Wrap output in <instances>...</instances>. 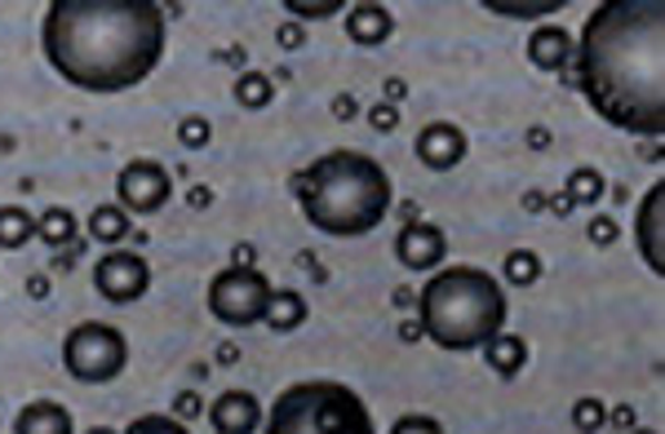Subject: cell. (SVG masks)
Masks as SVG:
<instances>
[{
    "instance_id": "obj_7",
    "label": "cell",
    "mask_w": 665,
    "mask_h": 434,
    "mask_svg": "<svg viewBox=\"0 0 665 434\" xmlns=\"http://www.w3.org/2000/svg\"><path fill=\"white\" fill-rule=\"evenodd\" d=\"M270 292H275V288H270L253 266H226V270H217L213 283H208V310H213V319H222L226 328H248V323H262Z\"/></svg>"
},
{
    "instance_id": "obj_24",
    "label": "cell",
    "mask_w": 665,
    "mask_h": 434,
    "mask_svg": "<svg viewBox=\"0 0 665 434\" xmlns=\"http://www.w3.org/2000/svg\"><path fill=\"white\" fill-rule=\"evenodd\" d=\"M603 186H607V182H603L598 168H572L563 195H567L572 204H594V199H603Z\"/></svg>"
},
{
    "instance_id": "obj_26",
    "label": "cell",
    "mask_w": 665,
    "mask_h": 434,
    "mask_svg": "<svg viewBox=\"0 0 665 434\" xmlns=\"http://www.w3.org/2000/svg\"><path fill=\"white\" fill-rule=\"evenodd\" d=\"M208 137H213L208 115H182V120H177V142H182L186 151H204Z\"/></svg>"
},
{
    "instance_id": "obj_6",
    "label": "cell",
    "mask_w": 665,
    "mask_h": 434,
    "mask_svg": "<svg viewBox=\"0 0 665 434\" xmlns=\"http://www.w3.org/2000/svg\"><path fill=\"white\" fill-rule=\"evenodd\" d=\"M124 363H129V345L111 323L89 319V323L71 328L66 341H62V368L84 385L115 381L124 372Z\"/></svg>"
},
{
    "instance_id": "obj_44",
    "label": "cell",
    "mask_w": 665,
    "mask_h": 434,
    "mask_svg": "<svg viewBox=\"0 0 665 434\" xmlns=\"http://www.w3.org/2000/svg\"><path fill=\"white\" fill-rule=\"evenodd\" d=\"M217 359H222V363H235V359H239V350L226 341V345H217Z\"/></svg>"
},
{
    "instance_id": "obj_8",
    "label": "cell",
    "mask_w": 665,
    "mask_h": 434,
    "mask_svg": "<svg viewBox=\"0 0 665 434\" xmlns=\"http://www.w3.org/2000/svg\"><path fill=\"white\" fill-rule=\"evenodd\" d=\"M93 288L98 297L115 301V306H129L137 301L146 288H151V266L142 252H129V248H111L106 257H98L93 266Z\"/></svg>"
},
{
    "instance_id": "obj_2",
    "label": "cell",
    "mask_w": 665,
    "mask_h": 434,
    "mask_svg": "<svg viewBox=\"0 0 665 434\" xmlns=\"http://www.w3.org/2000/svg\"><path fill=\"white\" fill-rule=\"evenodd\" d=\"M40 44L49 66L75 89L124 93L164 53V9L155 0H53Z\"/></svg>"
},
{
    "instance_id": "obj_46",
    "label": "cell",
    "mask_w": 665,
    "mask_h": 434,
    "mask_svg": "<svg viewBox=\"0 0 665 434\" xmlns=\"http://www.w3.org/2000/svg\"><path fill=\"white\" fill-rule=\"evenodd\" d=\"M89 434H115V430H106V425H93V430H89Z\"/></svg>"
},
{
    "instance_id": "obj_15",
    "label": "cell",
    "mask_w": 665,
    "mask_h": 434,
    "mask_svg": "<svg viewBox=\"0 0 665 434\" xmlns=\"http://www.w3.org/2000/svg\"><path fill=\"white\" fill-rule=\"evenodd\" d=\"M13 434H75V421L62 403L53 399H35L13 416Z\"/></svg>"
},
{
    "instance_id": "obj_22",
    "label": "cell",
    "mask_w": 665,
    "mask_h": 434,
    "mask_svg": "<svg viewBox=\"0 0 665 434\" xmlns=\"http://www.w3.org/2000/svg\"><path fill=\"white\" fill-rule=\"evenodd\" d=\"M501 275H505L510 288H532V283L541 279V257H536L532 248H514V252H505Z\"/></svg>"
},
{
    "instance_id": "obj_40",
    "label": "cell",
    "mask_w": 665,
    "mask_h": 434,
    "mask_svg": "<svg viewBox=\"0 0 665 434\" xmlns=\"http://www.w3.org/2000/svg\"><path fill=\"white\" fill-rule=\"evenodd\" d=\"M399 337H403V341H417V337H421V323H417V319H403V323H399Z\"/></svg>"
},
{
    "instance_id": "obj_21",
    "label": "cell",
    "mask_w": 665,
    "mask_h": 434,
    "mask_svg": "<svg viewBox=\"0 0 665 434\" xmlns=\"http://www.w3.org/2000/svg\"><path fill=\"white\" fill-rule=\"evenodd\" d=\"M270 97H275V80H270L266 71H244V75L235 80V102H239V106L262 111V106H270Z\"/></svg>"
},
{
    "instance_id": "obj_13",
    "label": "cell",
    "mask_w": 665,
    "mask_h": 434,
    "mask_svg": "<svg viewBox=\"0 0 665 434\" xmlns=\"http://www.w3.org/2000/svg\"><path fill=\"white\" fill-rule=\"evenodd\" d=\"M208 421H213L217 434H253L262 425V403L248 390H226V394L213 399Z\"/></svg>"
},
{
    "instance_id": "obj_14",
    "label": "cell",
    "mask_w": 665,
    "mask_h": 434,
    "mask_svg": "<svg viewBox=\"0 0 665 434\" xmlns=\"http://www.w3.org/2000/svg\"><path fill=\"white\" fill-rule=\"evenodd\" d=\"M572 44H576V40H572L563 27H536V31L528 35V62H532L536 71H567Z\"/></svg>"
},
{
    "instance_id": "obj_9",
    "label": "cell",
    "mask_w": 665,
    "mask_h": 434,
    "mask_svg": "<svg viewBox=\"0 0 665 434\" xmlns=\"http://www.w3.org/2000/svg\"><path fill=\"white\" fill-rule=\"evenodd\" d=\"M115 195L124 213H160L173 195V182L155 159H129L115 177Z\"/></svg>"
},
{
    "instance_id": "obj_35",
    "label": "cell",
    "mask_w": 665,
    "mask_h": 434,
    "mask_svg": "<svg viewBox=\"0 0 665 434\" xmlns=\"http://www.w3.org/2000/svg\"><path fill=\"white\" fill-rule=\"evenodd\" d=\"M186 204H191V208H208V204H213V190H208V186H191V190H186Z\"/></svg>"
},
{
    "instance_id": "obj_20",
    "label": "cell",
    "mask_w": 665,
    "mask_h": 434,
    "mask_svg": "<svg viewBox=\"0 0 665 434\" xmlns=\"http://www.w3.org/2000/svg\"><path fill=\"white\" fill-rule=\"evenodd\" d=\"M262 323H266V328H275V332H293V328H301V323H306V301H301V292H270Z\"/></svg>"
},
{
    "instance_id": "obj_43",
    "label": "cell",
    "mask_w": 665,
    "mask_h": 434,
    "mask_svg": "<svg viewBox=\"0 0 665 434\" xmlns=\"http://www.w3.org/2000/svg\"><path fill=\"white\" fill-rule=\"evenodd\" d=\"M395 306H417V297H412V288H395Z\"/></svg>"
},
{
    "instance_id": "obj_1",
    "label": "cell",
    "mask_w": 665,
    "mask_h": 434,
    "mask_svg": "<svg viewBox=\"0 0 665 434\" xmlns=\"http://www.w3.org/2000/svg\"><path fill=\"white\" fill-rule=\"evenodd\" d=\"M567 80L585 93L594 115L634 137L665 133V4L607 0L572 44Z\"/></svg>"
},
{
    "instance_id": "obj_39",
    "label": "cell",
    "mask_w": 665,
    "mask_h": 434,
    "mask_svg": "<svg viewBox=\"0 0 665 434\" xmlns=\"http://www.w3.org/2000/svg\"><path fill=\"white\" fill-rule=\"evenodd\" d=\"M550 208H554V213H559V217H567V213H572V208H576V204H572V199H567V195H563V190H559V195H554V199H550Z\"/></svg>"
},
{
    "instance_id": "obj_10",
    "label": "cell",
    "mask_w": 665,
    "mask_h": 434,
    "mask_svg": "<svg viewBox=\"0 0 665 434\" xmlns=\"http://www.w3.org/2000/svg\"><path fill=\"white\" fill-rule=\"evenodd\" d=\"M412 151H417V159H421L426 168L448 173V168H457V164L466 159V133H461L452 120H430V124L417 133Z\"/></svg>"
},
{
    "instance_id": "obj_30",
    "label": "cell",
    "mask_w": 665,
    "mask_h": 434,
    "mask_svg": "<svg viewBox=\"0 0 665 434\" xmlns=\"http://www.w3.org/2000/svg\"><path fill=\"white\" fill-rule=\"evenodd\" d=\"M284 9H293L297 18H328V13L346 9V4H337V0H319V4H306V0H284Z\"/></svg>"
},
{
    "instance_id": "obj_36",
    "label": "cell",
    "mask_w": 665,
    "mask_h": 434,
    "mask_svg": "<svg viewBox=\"0 0 665 434\" xmlns=\"http://www.w3.org/2000/svg\"><path fill=\"white\" fill-rule=\"evenodd\" d=\"M381 89H386V102H390V106H395V102H399V97L408 93V89H403V80H386Z\"/></svg>"
},
{
    "instance_id": "obj_5",
    "label": "cell",
    "mask_w": 665,
    "mask_h": 434,
    "mask_svg": "<svg viewBox=\"0 0 665 434\" xmlns=\"http://www.w3.org/2000/svg\"><path fill=\"white\" fill-rule=\"evenodd\" d=\"M266 434H377L364 399L341 381H297L288 385L270 412Z\"/></svg>"
},
{
    "instance_id": "obj_34",
    "label": "cell",
    "mask_w": 665,
    "mask_h": 434,
    "mask_svg": "<svg viewBox=\"0 0 665 434\" xmlns=\"http://www.w3.org/2000/svg\"><path fill=\"white\" fill-rule=\"evenodd\" d=\"M279 44H284V49H301V27H297V22H284V27H279Z\"/></svg>"
},
{
    "instance_id": "obj_19",
    "label": "cell",
    "mask_w": 665,
    "mask_h": 434,
    "mask_svg": "<svg viewBox=\"0 0 665 434\" xmlns=\"http://www.w3.org/2000/svg\"><path fill=\"white\" fill-rule=\"evenodd\" d=\"M89 235H93L98 244H120V239L133 235V221H129V213H124L120 204H98V208L89 213Z\"/></svg>"
},
{
    "instance_id": "obj_47",
    "label": "cell",
    "mask_w": 665,
    "mask_h": 434,
    "mask_svg": "<svg viewBox=\"0 0 665 434\" xmlns=\"http://www.w3.org/2000/svg\"><path fill=\"white\" fill-rule=\"evenodd\" d=\"M630 434H656V430H630Z\"/></svg>"
},
{
    "instance_id": "obj_11",
    "label": "cell",
    "mask_w": 665,
    "mask_h": 434,
    "mask_svg": "<svg viewBox=\"0 0 665 434\" xmlns=\"http://www.w3.org/2000/svg\"><path fill=\"white\" fill-rule=\"evenodd\" d=\"M448 252V239L439 226L430 221H403L399 239H395V257L408 266V270H434Z\"/></svg>"
},
{
    "instance_id": "obj_28",
    "label": "cell",
    "mask_w": 665,
    "mask_h": 434,
    "mask_svg": "<svg viewBox=\"0 0 665 434\" xmlns=\"http://www.w3.org/2000/svg\"><path fill=\"white\" fill-rule=\"evenodd\" d=\"M390 434H443V425L434 416H426V412H408V416H399L390 425Z\"/></svg>"
},
{
    "instance_id": "obj_4",
    "label": "cell",
    "mask_w": 665,
    "mask_h": 434,
    "mask_svg": "<svg viewBox=\"0 0 665 434\" xmlns=\"http://www.w3.org/2000/svg\"><path fill=\"white\" fill-rule=\"evenodd\" d=\"M417 323L439 350H479L505 328V292L488 270L448 266L417 292Z\"/></svg>"
},
{
    "instance_id": "obj_18",
    "label": "cell",
    "mask_w": 665,
    "mask_h": 434,
    "mask_svg": "<svg viewBox=\"0 0 665 434\" xmlns=\"http://www.w3.org/2000/svg\"><path fill=\"white\" fill-rule=\"evenodd\" d=\"M75 230H80V221H75V213H71V208H62V204H53V208H44V213L35 217V235H40L49 248H66V244H75Z\"/></svg>"
},
{
    "instance_id": "obj_32",
    "label": "cell",
    "mask_w": 665,
    "mask_h": 434,
    "mask_svg": "<svg viewBox=\"0 0 665 434\" xmlns=\"http://www.w3.org/2000/svg\"><path fill=\"white\" fill-rule=\"evenodd\" d=\"M332 115H337V120H355V115H359V102H355L350 93H337V97H332Z\"/></svg>"
},
{
    "instance_id": "obj_16",
    "label": "cell",
    "mask_w": 665,
    "mask_h": 434,
    "mask_svg": "<svg viewBox=\"0 0 665 434\" xmlns=\"http://www.w3.org/2000/svg\"><path fill=\"white\" fill-rule=\"evenodd\" d=\"M390 31H395V18H390L386 4H355V9L346 13V35H350L355 44H364V49L386 44Z\"/></svg>"
},
{
    "instance_id": "obj_3",
    "label": "cell",
    "mask_w": 665,
    "mask_h": 434,
    "mask_svg": "<svg viewBox=\"0 0 665 434\" xmlns=\"http://www.w3.org/2000/svg\"><path fill=\"white\" fill-rule=\"evenodd\" d=\"M288 190L301 204L306 221L324 235H337V239H355V235L377 230L395 204L390 173L372 155L346 151V146L324 151L319 159L297 168L288 177Z\"/></svg>"
},
{
    "instance_id": "obj_31",
    "label": "cell",
    "mask_w": 665,
    "mask_h": 434,
    "mask_svg": "<svg viewBox=\"0 0 665 434\" xmlns=\"http://www.w3.org/2000/svg\"><path fill=\"white\" fill-rule=\"evenodd\" d=\"M368 124H372L377 133H395V128H399V106H390V102H377V106L368 111Z\"/></svg>"
},
{
    "instance_id": "obj_33",
    "label": "cell",
    "mask_w": 665,
    "mask_h": 434,
    "mask_svg": "<svg viewBox=\"0 0 665 434\" xmlns=\"http://www.w3.org/2000/svg\"><path fill=\"white\" fill-rule=\"evenodd\" d=\"M173 412H177V416H200V394H191V390L177 394V399H173Z\"/></svg>"
},
{
    "instance_id": "obj_23",
    "label": "cell",
    "mask_w": 665,
    "mask_h": 434,
    "mask_svg": "<svg viewBox=\"0 0 665 434\" xmlns=\"http://www.w3.org/2000/svg\"><path fill=\"white\" fill-rule=\"evenodd\" d=\"M31 235H35V217L27 208H18V204L0 208V248H22Z\"/></svg>"
},
{
    "instance_id": "obj_17",
    "label": "cell",
    "mask_w": 665,
    "mask_h": 434,
    "mask_svg": "<svg viewBox=\"0 0 665 434\" xmlns=\"http://www.w3.org/2000/svg\"><path fill=\"white\" fill-rule=\"evenodd\" d=\"M483 359L497 376H519V368L528 363V341L519 332H497L488 345H483Z\"/></svg>"
},
{
    "instance_id": "obj_12",
    "label": "cell",
    "mask_w": 665,
    "mask_h": 434,
    "mask_svg": "<svg viewBox=\"0 0 665 434\" xmlns=\"http://www.w3.org/2000/svg\"><path fill=\"white\" fill-rule=\"evenodd\" d=\"M661 221H665V186L656 182V186H647V195L638 199V226H634V235H638V257L661 275L665 270V248H661Z\"/></svg>"
},
{
    "instance_id": "obj_37",
    "label": "cell",
    "mask_w": 665,
    "mask_h": 434,
    "mask_svg": "<svg viewBox=\"0 0 665 434\" xmlns=\"http://www.w3.org/2000/svg\"><path fill=\"white\" fill-rule=\"evenodd\" d=\"M27 292H31V297H49V279H44V275H31V279H27Z\"/></svg>"
},
{
    "instance_id": "obj_41",
    "label": "cell",
    "mask_w": 665,
    "mask_h": 434,
    "mask_svg": "<svg viewBox=\"0 0 665 434\" xmlns=\"http://www.w3.org/2000/svg\"><path fill=\"white\" fill-rule=\"evenodd\" d=\"M523 208H528V213L545 208V195H541V190H528V195H523Z\"/></svg>"
},
{
    "instance_id": "obj_27",
    "label": "cell",
    "mask_w": 665,
    "mask_h": 434,
    "mask_svg": "<svg viewBox=\"0 0 665 434\" xmlns=\"http://www.w3.org/2000/svg\"><path fill=\"white\" fill-rule=\"evenodd\" d=\"M124 434H191L177 416H164V412H146V416H137Z\"/></svg>"
},
{
    "instance_id": "obj_42",
    "label": "cell",
    "mask_w": 665,
    "mask_h": 434,
    "mask_svg": "<svg viewBox=\"0 0 665 434\" xmlns=\"http://www.w3.org/2000/svg\"><path fill=\"white\" fill-rule=\"evenodd\" d=\"M235 266H253V244H239V248H235Z\"/></svg>"
},
{
    "instance_id": "obj_25",
    "label": "cell",
    "mask_w": 665,
    "mask_h": 434,
    "mask_svg": "<svg viewBox=\"0 0 665 434\" xmlns=\"http://www.w3.org/2000/svg\"><path fill=\"white\" fill-rule=\"evenodd\" d=\"M567 416H572V430H576V434H598V430L607 425V403L594 399V394H585V399L572 403Z\"/></svg>"
},
{
    "instance_id": "obj_45",
    "label": "cell",
    "mask_w": 665,
    "mask_h": 434,
    "mask_svg": "<svg viewBox=\"0 0 665 434\" xmlns=\"http://www.w3.org/2000/svg\"><path fill=\"white\" fill-rule=\"evenodd\" d=\"M528 142H532V146H545V142H550V133H545V128H532V133H528Z\"/></svg>"
},
{
    "instance_id": "obj_29",
    "label": "cell",
    "mask_w": 665,
    "mask_h": 434,
    "mask_svg": "<svg viewBox=\"0 0 665 434\" xmlns=\"http://www.w3.org/2000/svg\"><path fill=\"white\" fill-rule=\"evenodd\" d=\"M585 235H590V244H598V248H612L621 230H616V221H612V217H590Z\"/></svg>"
},
{
    "instance_id": "obj_38",
    "label": "cell",
    "mask_w": 665,
    "mask_h": 434,
    "mask_svg": "<svg viewBox=\"0 0 665 434\" xmlns=\"http://www.w3.org/2000/svg\"><path fill=\"white\" fill-rule=\"evenodd\" d=\"M607 421H616L621 430H634V412H630V407H616V412H607Z\"/></svg>"
}]
</instances>
